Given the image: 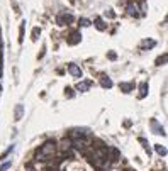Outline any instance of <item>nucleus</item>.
Returning <instances> with one entry per match:
<instances>
[{
    "label": "nucleus",
    "instance_id": "6e6552de",
    "mask_svg": "<svg viewBox=\"0 0 168 171\" xmlns=\"http://www.w3.org/2000/svg\"><path fill=\"white\" fill-rule=\"evenodd\" d=\"M136 10H138V5H136V3H129V5H127V12H129L131 15H138Z\"/></svg>",
    "mask_w": 168,
    "mask_h": 171
},
{
    "label": "nucleus",
    "instance_id": "ddd939ff",
    "mask_svg": "<svg viewBox=\"0 0 168 171\" xmlns=\"http://www.w3.org/2000/svg\"><path fill=\"white\" fill-rule=\"evenodd\" d=\"M102 86H105V88H110V86H112V81H110V80H102Z\"/></svg>",
    "mask_w": 168,
    "mask_h": 171
},
{
    "label": "nucleus",
    "instance_id": "f03ea898",
    "mask_svg": "<svg viewBox=\"0 0 168 171\" xmlns=\"http://www.w3.org/2000/svg\"><path fill=\"white\" fill-rule=\"evenodd\" d=\"M87 134H88V130H87V129H73L70 136L73 137V139H83V137L87 136Z\"/></svg>",
    "mask_w": 168,
    "mask_h": 171
},
{
    "label": "nucleus",
    "instance_id": "f257e3e1",
    "mask_svg": "<svg viewBox=\"0 0 168 171\" xmlns=\"http://www.w3.org/2000/svg\"><path fill=\"white\" fill-rule=\"evenodd\" d=\"M53 152H55V142H53V141H48V142H46L44 146H41V149L38 151V158L44 159V158H48V156H51Z\"/></svg>",
    "mask_w": 168,
    "mask_h": 171
},
{
    "label": "nucleus",
    "instance_id": "f8f14e48",
    "mask_svg": "<svg viewBox=\"0 0 168 171\" xmlns=\"http://www.w3.org/2000/svg\"><path fill=\"white\" fill-rule=\"evenodd\" d=\"M10 164H12V161H7V163H3V164L0 166V171H5V169H9V168H10Z\"/></svg>",
    "mask_w": 168,
    "mask_h": 171
},
{
    "label": "nucleus",
    "instance_id": "9b49d317",
    "mask_svg": "<svg viewBox=\"0 0 168 171\" xmlns=\"http://www.w3.org/2000/svg\"><path fill=\"white\" fill-rule=\"evenodd\" d=\"M155 149H156V152H158V154H161V156H166V149L163 147V146H155Z\"/></svg>",
    "mask_w": 168,
    "mask_h": 171
},
{
    "label": "nucleus",
    "instance_id": "4468645a",
    "mask_svg": "<svg viewBox=\"0 0 168 171\" xmlns=\"http://www.w3.org/2000/svg\"><path fill=\"white\" fill-rule=\"evenodd\" d=\"M38 34H39V29L36 27L34 31H33V39H38Z\"/></svg>",
    "mask_w": 168,
    "mask_h": 171
},
{
    "label": "nucleus",
    "instance_id": "7ed1b4c3",
    "mask_svg": "<svg viewBox=\"0 0 168 171\" xmlns=\"http://www.w3.org/2000/svg\"><path fill=\"white\" fill-rule=\"evenodd\" d=\"M68 71H70L73 76H77V78H80V76H82V70L78 66H75V64H70V66H68Z\"/></svg>",
    "mask_w": 168,
    "mask_h": 171
},
{
    "label": "nucleus",
    "instance_id": "dca6fc26",
    "mask_svg": "<svg viewBox=\"0 0 168 171\" xmlns=\"http://www.w3.org/2000/svg\"><path fill=\"white\" fill-rule=\"evenodd\" d=\"M121 88H122V90H126V92H127V90H131V85H121Z\"/></svg>",
    "mask_w": 168,
    "mask_h": 171
},
{
    "label": "nucleus",
    "instance_id": "39448f33",
    "mask_svg": "<svg viewBox=\"0 0 168 171\" xmlns=\"http://www.w3.org/2000/svg\"><path fill=\"white\" fill-rule=\"evenodd\" d=\"M73 20V15H70V14H61V15L58 17V22L63 24V22H71Z\"/></svg>",
    "mask_w": 168,
    "mask_h": 171
},
{
    "label": "nucleus",
    "instance_id": "9d476101",
    "mask_svg": "<svg viewBox=\"0 0 168 171\" xmlns=\"http://www.w3.org/2000/svg\"><path fill=\"white\" fill-rule=\"evenodd\" d=\"M141 93H139V98H143V97H146V93H148V85H146V83H143L141 85Z\"/></svg>",
    "mask_w": 168,
    "mask_h": 171
},
{
    "label": "nucleus",
    "instance_id": "1a4fd4ad",
    "mask_svg": "<svg viewBox=\"0 0 168 171\" xmlns=\"http://www.w3.org/2000/svg\"><path fill=\"white\" fill-rule=\"evenodd\" d=\"M80 37H82V36L78 34V32H75V34L71 36V39H70V41H68V42H70V44H77V42L80 41Z\"/></svg>",
    "mask_w": 168,
    "mask_h": 171
},
{
    "label": "nucleus",
    "instance_id": "423d86ee",
    "mask_svg": "<svg viewBox=\"0 0 168 171\" xmlns=\"http://www.w3.org/2000/svg\"><path fill=\"white\" fill-rule=\"evenodd\" d=\"M88 86H90V81H82V83H78V85H77V88L80 90V92H87Z\"/></svg>",
    "mask_w": 168,
    "mask_h": 171
},
{
    "label": "nucleus",
    "instance_id": "20e7f679",
    "mask_svg": "<svg viewBox=\"0 0 168 171\" xmlns=\"http://www.w3.org/2000/svg\"><path fill=\"white\" fill-rule=\"evenodd\" d=\"M151 127H153V130H155V134H161V136H165V132H163V127H160L158 121H155V119H153V121H151Z\"/></svg>",
    "mask_w": 168,
    "mask_h": 171
},
{
    "label": "nucleus",
    "instance_id": "2eb2a0df",
    "mask_svg": "<svg viewBox=\"0 0 168 171\" xmlns=\"http://www.w3.org/2000/svg\"><path fill=\"white\" fill-rule=\"evenodd\" d=\"M80 24H82V25H90V22H88L87 19H82V20H80Z\"/></svg>",
    "mask_w": 168,
    "mask_h": 171
},
{
    "label": "nucleus",
    "instance_id": "f3484780",
    "mask_svg": "<svg viewBox=\"0 0 168 171\" xmlns=\"http://www.w3.org/2000/svg\"><path fill=\"white\" fill-rule=\"evenodd\" d=\"M66 92H68V97H73V92H71V88H66Z\"/></svg>",
    "mask_w": 168,
    "mask_h": 171
},
{
    "label": "nucleus",
    "instance_id": "0eeeda50",
    "mask_svg": "<svg viewBox=\"0 0 168 171\" xmlns=\"http://www.w3.org/2000/svg\"><path fill=\"white\" fill-rule=\"evenodd\" d=\"M22 112H24V107L22 105H17L15 107V121H20V119H22Z\"/></svg>",
    "mask_w": 168,
    "mask_h": 171
}]
</instances>
